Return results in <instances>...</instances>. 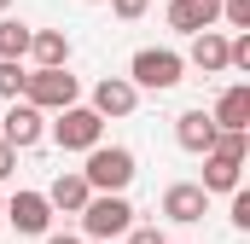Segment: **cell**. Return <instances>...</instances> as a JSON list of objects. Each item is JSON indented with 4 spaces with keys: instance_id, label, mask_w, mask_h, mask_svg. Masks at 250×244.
Listing matches in <instances>:
<instances>
[{
    "instance_id": "1",
    "label": "cell",
    "mask_w": 250,
    "mask_h": 244,
    "mask_svg": "<svg viewBox=\"0 0 250 244\" xmlns=\"http://www.w3.org/2000/svg\"><path fill=\"white\" fill-rule=\"evenodd\" d=\"M76 221H82V239L111 244V239H123L128 227H134V203H128V192H93Z\"/></svg>"
},
{
    "instance_id": "2",
    "label": "cell",
    "mask_w": 250,
    "mask_h": 244,
    "mask_svg": "<svg viewBox=\"0 0 250 244\" xmlns=\"http://www.w3.org/2000/svg\"><path fill=\"white\" fill-rule=\"evenodd\" d=\"M128 81H134L140 93H169V87L187 81V59H181L175 47H140V53L128 59Z\"/></svg>"
},
{
    "instance_id": "3",
    "label": "cell",
    "mask_w": 250,
    "mask_h": 244,
    "mask_svg": "<svg viewBox=\"0 0 250 244\" xmlns=\"http://www.w3.org/2000/svg\"><path fill=\"white\" fill-rule=\"evenodd\" d=\"M87 163H82V181L93 186V192H128L134 175H140V163H134V151L128 145H93V151H82Z\"/></svg>"
},
{
    "instance_id": "4",
    "label": "cell",
    "mask_w": 250,
    "mask_h": 244,
    "mask_svg": "<svg viewBox=\"0 0 250 244\" xmlns=\"http://www.w3.org/2000/svg\"><path fill=\"white\" fill-rule=\"evenodd\" d=\"M23 99H29L35 111H64V105L82 99V81L70 76V64H35V70L23 76Z\"/></svg>"
},
{
    "instance_id": "5",
    "label": "cell",
    "mask_w": 250,
    "mask_h": 244,
    "mask_svg": "<svg viewBox=\"0 0 250 244\" xmlns=\"http://www.w3.org/2000/svg\"><path fill=\"white\" fill-rule=\"evenodd\" d=\"M59 122H47V134L59 140V151H93L99 140H105V117L93 111V105H64V111H53Z\"/></svg>"
},
{
    "instance_id": "6",
    "label": "cell",
    "mask_w": 250,
    "mask_h": 244,
    "mask_svg": "<svg viewBox=\"0 0 250 244\" xmlns=\"http://www.w3.org/2000/svg\"><path fill=\"white\" fill-rule=\"evenodd\" d=\"M0 140H6L12 151H29V145H41V140H47V111H35L29 99H12V111L0 117Z\"/></svg>"
},
{
    "instance_id": "7",
    "label": "cell",
    "mask_w": 250,
    "mask_h": 244,
    "mask_svg": "<svg viewBox=\"0 0 250 244\" xmlns=\"http://www.w3.org/2000/svg\"><path fill=\"white\" fill-rule=\"evenodd\" d=\"M0 215H6L12 233H23V239H41V233L53 227V203H47V192H12Z\"/></svg>"
},
{
    "instance_id": "8",
    "label": "cell",
    "mask_w": 250,
    "mask_h": 244,
    "mask_svg": "<svg viewBox=\"0 0 250 244\" xmlns=\"http://www.w3.org/2000/svg\"><path fill=\"white\" fill-rule=\"evenodd\" d=\"M209 215V192L198 181H175L169 192H163V221H175V227H198Z\"/></svg>"
},
{
    "instance_id": "9",
    "label": "cell",
    "mask_w": 250,
    "mask_h": 244,
    "mask_svg": "<svg viewBox=\"0 0 250 244\" xmlns=\"http://www.w3.org/2000/svg\"><path fill=\"white\" fill-rule=\"evenodd\" d=\"M87 105H93V111H99L105 122H111V117H134V105H140V87H134L128 76H99Z\"/></svg>"
},
{
    "instance_id": "10",
    "label": "cell",
    "mask_w": 250,
    "mask_h": 244,
    "mask_svg": "<svg viewBox=\"0 0 250 244\" xmlns=\"http://www.w3.org/2000/svg\"><path fill=\"white\" fill-rule=\"evenodd\" d=\"M163 18H169V29L198 35V29H215V23H221V0H169Z\"/></svg>"
},
{
    "instance_id": "11",
    "label": "cell",
    "mask_w": 250,
    "mask_h": 244,
    "mask_svg": "<svg viewBox=\"0 0 250 244\" xmlns=\"http://www.w3.org/2000/svg\"><path fill=\"white\" fill-rule=\"evenodd\" d=\"M175 145L181 151H192V157H204L209 145H215V117L198 105V111H181L175 117Z\"/></svg>"
},
{
    "instance_id": "12",
    "label": "cell",
    "mask_w": 250,
    "mask_h": 244,
    "mask_svg": "<svg viewBox=\"0 0 250 244\" xmlns=\"http://www.w3.org/2000/svg\"><path fill=\"white\" fill-rule=\"evenodd\" d=\"M192 70H204V76H221L227 70V35L221 29H198L192 35V53H181Z\"/></svg>"
},
{
    "instance_id": "13",
    "label": "cell",
    "mask_w": 250,
    "mask_h": 244,
    "mask_svg": "<svg viewBox=\"0 0 250 244\" xmlns=\"http://www.w3.org/2000/svg\"><path fill=\"white\" fill-rule=\"evenodd\" d=\"M93 198V186L82 181V169H64L59 181L47 186V203H53V215H82V203Z\"/></svg>"
},
{
    "instance_id": "14",
    "label": "cell",
    "mask_w": 250,
    "mask_h": 244,
    "mask_svg": "<svg viewBox=\"0 0 250 244\" xmlns=\"http://www.w3.org/2000/svg\"><path fill=\"white\" fill-rule=\"evenodd\" d=\"M198 186H204L209 198H215V192L227 198L233 186H245V163H233V157H221V151H204V181Z\"/></svg>"
},
{
    "instance_id": "15",
    "label": "cell",
    "mask_w": 250,
    "mask_h": 244,
    "mask_svg": "<svg viewBox=\"0 0 250 244\" xmlns=\"http://www.w3.org/2000/svg\"><path fill=\"white\" fill-rule=\"evenodd\" d=\"M215 128H250V81H233V87H221V99H215Z\"/></svg>"
},
{
    "instance_id": "16",
    "label": "cell",
    "mask_w": 250,
    "mask_h": 244,
    "mask_svg": "<svg viewBox=\"0 0 250 244\" xmlns=\"http://www.w3.org/2000/svg\"><path fill=\"white\" fill-rule=\"evenodd\" d=\"M29 59L35 64H70V35L64 29H35L29 35Z\"/></svg>"
},
{
    "instance_id": "17",
    "label": "cell",
    "mask_w": 250,
    "mask_h": 244,
    "mask_svg": "<svg viewBox=\"0 0 250 244\" xmlns=\"http://www.w3.org/2000/svg\"><path fill=\"white\" fill-rule=\"evenodd\" d=\"M29 23H18V18H6L0 12V59H29Z\"/></svg>"
},
{
    "instance_id": "18",
    "label": "cell",
    "mask_w": 250,
    "mask_h": 244,
    "mask_svg": "<svg viewBox=\"0 0 250 244\" xmlns=\"http://www.w3.org/2000/svg\"><path fill=\"white\" fill-rule=\"evenodd\" d=\"M23 59H0V99H23Z\"/></svg>"
},
{
    "instance_id": "19",
    "label": "cell",
    "mask_w": 250,
    "mask_h": 244,
    "mask_svg": "<svg viewBox=\"0 0 250 244\" xmlns=\"http://www.w3.org/2000/svg\"><path fill=\"white\" fill-rule=\"evenodd\" d=\"M227 198H233V203H227V221H233L239 233H250V192H245V186H233Z\"/></svg>"
},
{
    "instance_id": "20",
    "label": "cell",
    "mask_w": 250,
    "mask_h": 244,
    "mask_svg": "<svg viewBox=\"0 0 250 244\" xmlns=\"http://www.w3.org/2000/svg\"><path fill=\"white\" fill-rule=\"evenodd\" d=\"M221 23L227 29H250V0H221Z\"/></svg>"
},
{
    "instance_id": "21",
    "label": "cell",
    "mask_w": 250,
    "mask_h": 244,
    "mask_svg": "<svg viewBox=\"0 0 250 244\" xmlns=\"http://www.w3.org/2000/svg\"><path fill=\"white\" fill-rule=\"evenodd\" d=\"M123 244H169V239H163V227H140V221H134L123 233Z\"/></svg>"
},
{
    "instance_id": "22",
    "label": "cell",
    "mask_w": 250,
    "mask_h": 244,
    "mask_svg": "<svg viewBox=\"0 0 250 244\" xmlns=\"http://www.w3.org/2000/svg\"><path fill=\"white\" fill-rule=\"evenodd\" d=\"M146 6H151V0H111V12H117L123 23H134V18H146Z\"/></svg>"
},
{
    "instance_id": "23",
    "label": "cell",
    "mask_w": 250,
    "mask_h": 244,
    "mask_svg": "<svg viewBox=\"0 0 250 244\" xmlns=\"http://www.w3.org/2000/svg\"><path fill=\"white\" fill-rule=\"evenodd\" d=\"M12 169H18V151H12V145L0 140V181H12Z\"/></svg>"
},
{
    "instance_id": "24",
    "label": "cell",
    "mask_w": 250,
    "mask_h": 244,
    "mask_svg": "<svg viewBox=\"0 0 250 244\" xmlns=\"http://www.w3.org/2000/svg\"><path fill=\"white\" fill-rule=\"evenodd\" d=\"M41 244H87V239H82V233H53V227H47V233H41Z\"/></svg>"
},
{
    "instance_id": "25",
    "label": "cell",
    "mask_w": 250,
    "mask_h": 244,
    "mask_svg": "<svg viewBox=\"0 0 250 244\" xmlns=\"http://www.w3.org/2000/svg\"><path fill=\"white\" fill-rule=\"evenodd\" d=\"M0 12H12V0H0Z\"/></svg>"
},
{
    "instance_id": "26",
    "label": "cell",
    "mask_w": 250,
    "mask_h": 244,
    "mask_svg": "<svg viewBox=\"0 0 250 244\" xmlns=\"http://www.w3.org/2000/svg\"><path fill=\"white\" fill-rule=\"evenodd\" d=\"M0 209H6V198H0Z\"/></svg>"
},
{
    "instance_id": "27",
    "label": "cell",
    "mask_w": 250,
    "mask_h": 244,
    "mask_svg": "<svg viewBox=\"0 0 250 244\" xmlns=\"http://www.w3.org/2000/svg\"><path fill=\"white\" fill-rule=\"evenodd\" d=\"M87 244H99V239H87Z\"/></svg>"
}]
</instances>
